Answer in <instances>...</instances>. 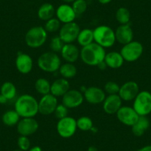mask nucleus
Instances as JSON below:
<instances>
[{"label":"nucleus","instance_id":"27","mask_svg":"<svg viewBox=\"0 0 151 151\" xmlns=\"http://www.w3.org/2000/svg\"><path fill=\"white\" fill-rule=\"evenodd\" d=\"M4 124L9 127L17 125L20 120V116L15 110H10L5 112L2 117Z\"/></svg>","mask_w":151,"mask_h":151},{"label":"nucleus","instance_id":"41","mask_svg":"<svg viewBox=\"0 0 151 151\" xmlns=\"http://www.w3.org/2000/svg\"><path fill=\"white\" fill-rule=\"evenodd\" d=\"M97 67H98L100 70H104L106 68H107V65H106L105 62H104H104H101V63H100Z\"/></svg>","mask_w":151,"mask_h":151},{"label":"nucleus","instance_id":"46","mask_svg":"<svg viewBox=\"0 0 151 151\" xmlns=\"http://www.w3.org/2000/svg\"><path fill=\"white\" fill-rule=\"evenodd\" d=\"M86 1H88V0H86Z\"/></svg>","mask_w":151,"mask_h":151},{"label":"nucleus","instance_id":"33","mask_svg":"<svg viewBox=\"0 0 151 151\" xmlns=\"http://www.w3.org/2000/svg\"><path fill=\"white\" fill-rule=\"evenodd\" d=\"M44 28L49 33H55L60 30L61 22L57 18H52L46 21Z\"/></svg>","mask_w":151,"mask_h":151},{"label":"nucleus","instance_id":"5","mask_svg":"<svg viewBox=\"0 0 151 151\" xmlns=\"http://www.w3.org/2000/svg\"><path fill=\"white\" fill-rule=\"evenodd\" d=\"M61 59L57 53L52 51L45 52L39 56L37 65L42 71L46 73H54L60 68Z\"/></svg>","mask_w":151,"mask_h":151},{"label":"nucleus","instance_id":"12","mask_svg":"<svg viewBox=\"0 0 151 151\" xmlns=\"http://www.w3.org/2000/svg\"><path fill=\"white\" fill-rule=\"evenodd\" d=\"M84 99V95L81 91L77 90H69L62 96V104L68 109H73L82 105Z\"/></svg>","mask_w":151,"mask_h":151},{"label":"nucleus","instance_id":"23","mask_svg":"<svg viewBox=\"0 0 151 151\" xmlns=\"http://www.w3.org/2000/svg\"><path fill=\"white\" fill-rule=\"evenodd\" d=\"M150 120L147 116H139L136 122L131 127L132 133L136 136H142L150 127Z\"/></svg>","mask_w":151,"mask_h":151},{"label":"nucleus","instance_id":"9","mask_svg":"<svg viewBox=\"0 0 151 151\" xmlns=\"http://www.w3.org/2000/svg\"><path fill=\"white\" fill-rule=\"evenodd\" d=\"M80 27L77 23H65L59 30V37L65 44H70L77 40L78 35L80 32Z\"/></svg>","mask_w":151,"mask_h":151},{"label":"nucleus","instance_id":"28","mask_svg":"<svg viewBox=\"0 0 151 151\" xmlns=\"http://www.w3.org/2000/svg\"><path fill=\"white\" fill-rule=\"evenodd\" d=\"M50 86H51V84L49 82L47 79L45 78L38 79L34 85L36 92L42 96L50 93Z\"/></svg>","mask_w":151,"mask_h":151},{"label":"nucleus","instance_id":"32","mask_svg":"<svg viewBox=\"0 0 151 151\" xmlns=\"http://www.w3.org/2000/svg\"><path fill=\"white\" fill-rule=\"evenodd\" d=\"M72 8L76 17L83 14L88 8V3L86 0H75L73 2Z\"/></svg>","mask_w":151,"mask_h":151},{"label":"nucleus","instance_id":"17","mask_svg":"<svg viewBox=\"0 0 151 151\" xmlns=\"http://www.w3.org/2000/svg\"><path fill=\"white\" fill-rule=\"evenodd\" d=\"M116 41L119 44L124 45L133 41V31L129 24H120L115 31Z\"/></svg>","mask_w":151,"mask_h":151},{"label":"nucleus","instance_id":"30","mask_svg":"<svg viewBox=\"0 0 151 151\" xmlns=\"http://www.w3.org/2000/svg\"><path fill=\"white\" fill-rule=\"evenodd\" d=\"M116 19L120 24H129L130 20V12L127 8L121 7L116 12Z\"/></svg>","mask_w":151,"mask_h":151},{"label":"nucleus","instance_id":"7","mask_svg":"<svg viewBox=\"0 0 151 151\" xmlns=\"http://www.w3.org/2000/svg\"><path fill=\"white\" fill-rule=\"evenodd\" d=\"M144 47L142 43L137 41H132L123 45L120 53L124 61L133 62L137 61L143 53Z\"/></svg>","mask_w":151,"mask_h":151},{"label":"nucleus","instance_id":"8","mask_svg":"<svg viewBox=\"0 0 151 151\" xmlns=\"http://www.w3.org/2000/svg\"><path fill=\"white\" fill-rule=\"evenodd\" d=\"M56 130L61 137L65 139L72 137L77 130L76 120L70 116L59 119L56 125Z\"/></svg>","mask_w":151,"mask_h":151},{"label":"nucleus","instance_id":"4","mask_svg":"<svg viewBox=\"0 0 151 151\" xmlns=\"http://www.w3.org/2000/svg\"><path fill=\"white\" fill-rule=\"evenodd\" d=\"M47 32L42 26H35L27 30L25 34V43L30 48H39L45 43Z\"/></svg>","mask_w":151,"mask_h":151},{"label":"nucleus","instance_id":"35","mask_svg":"<svg viewBox=\"0 0 151 151\" xmlns=\"http://www.w3.org/2000/svg\"><path fill=\"white\" fill-rule=\"evenodd\" d=\"M120 86L115 82H107L104 85V91L108 95H114V94H119V92Z\"/></svg>","mask_w":151,"mask_h":151},{"label":"nucleus","instance_id":"11","mask_svg":"<svg viewBox=\"0 0 151 151\" xmlns=\"http://www.w3.org/2000/svg\"><path fill=\"white\" fill-rule=\"evenodd\" d=\"M58 104L57 97L51 93L42 96L39 101V113L42 115H50L54 113Z\"/></svg>","mask_w":151,"mask_h":151},{"label":"nucleus","instance_id":"6","mask_svg":"<svg viewBox=\"0 0 151 151\" xmlns=\"http://www.w3.org/2000/svg\"><path fill=\"white\" fill-rule=\"evenodd\" d=\"M133 109L139 116H147L151 113V93L149 91H140L133 101Z\"/></svg>","mask_w":151,"mask_h":151},{"label":"nucleus","instance_id":"21","mask_svg":"<svg viewBox=\"0 0 151 151\" xmlns=\"http://www.w3.org/2000/svg\"><path fill=\"white\" fill-rule=\"evenodd\" d=\"M70 90V83L68 79L60 78L56 79L50 86V93L56 97L63 96Z\"/></svg>","mask_w":151,"mask_h":151},{"label":"nucleus","instance_id":"19","mask_svg":"<svg viewBox=\"0 0 151 151\" xmlns=\"http://www.w3.org/2000/svg\"><path fill=\"white\" fill-rule=\"evenodd\" d=\"M56 15L60 22L64 24L74 22L76 17L72 6L68 4H63L59 6L56 11Z\"/></svg>","mask_w":151,"mask_h":151},{"label":"nucleus","instance_id":"34","mask_svg":"<svg viewBox=\"0 0 151 151\" xmlns=\"http://www.w3.org/2000/svg\"><path fill=\"white\" fill-rule=\"evenodd\" d=\"M64 45H65V43L61 40V38L59 37V36H53L51 40H50L49 46H50V48L52 52H54V53H60Z\"/></svg>","mask_w":151,"mask_h":151},{"label":"nucleus","instance_id":"40","mask_svg":"<svg viewBox=\"0 0 151 151\" xmlns=\"http://www.w3.org/2000/svg\"><path fill=\"white\" fill-rule=\"evenodd\" d=\"M27 151H42V148L40 146H35L33 147L32 148H30Z\"/></svg>","mask_w":151,"mask_h":151},{"label":"nucleus","instance_id":"42","mask_svg":"<svg viewBox=\"0 0 151 151\" xmlns=\"http://www.w3.org/2000/svg\"><path fill=\"white\" fill-rule=\"evenodd\" d=\"M98 1L100 2V3L102 4V5H107V4L110 3L112 0H98Z\"/></svg>","mask_w":151,"mask_h":151},{"label":"nucleus","instance_id":"31","mask_svg":"<svg viewBox=\"0 0 151 151\" xmlns=\"http://www.w3.org/2000/svg\"><path fill=\"white\" fill-rule=\"evenodd\" d=\"M77 128L82 131H89L93 127L92 119L88 116H81L76 120Z\"/></svg>","mask_w":151,"mask_h":151},{"label":"nucleus","instance_id":"3","mask_svg":"<svg viewBox=\"0 0 151 151\" xmlns=\"http://www.w3.org/2000/svg\"><path fill=\"white\" fill-rule=\"evenodd\" d=\"M94 42L97 43L104 48L111 47L115 44V31L107 25H100L93 30Z\"/></svg>","mask_w":151,"mask_h":151},{"label":"nucleus","instance_id":"20","mask_svg":"<svg viewBox=\"0 0 151 151\" xmlns=\"http://www.w3.org/2000/svg\"><path fill=\"white\" fill-rule=\"evenodd\" d=\"M60 53L62 59L69 63H74L80 57V50L72 43L64 45Z\"/></svg>","mask_w":151,"mask_h":151},{"label":"nucleus","instance_id":"43","mask_svg":"<svg viewBox=\"0 0 151 151\" xmlns=\"http://www.w3.org/2000/svg\"><path fill=\"white\" fill-rule=\"evenodd\" d=\"M88 151H99L97 147H96L95 146H91L88 147Z\"/></svg>","mask_w":151,"mask_h":151},{"label":"nucleus","instance_id":"18","mask_svg":"<svg viewBox=\"0 0 151 151\" xmlns=\"http://www.w3.org/2000/svg\"><path fill=\"white\" fill-rule=\"evenodd\" d=\"M16 67L17 70L22 74H27L31 72L33 62L31 56L27 53H19L16 59Z\"/></svg>","mask_w":151,"mask_h":151},{"label":"nucleus","instance_id":"16","mask_svg":"<svg viewBox=\"0 0 151 151\" xmlns=\"http://www.w3.org/2000/svg\"><path fill=\"white\" fill-rule=\"evenodd\" d=\"M122 105V99L119 94L108 95L103 101V110L109 115L116 114Z\"/></svg>","mask_w":151,"mask_h":151},{"label":"nucleus","instance_id":"14","mask_svg":"<svg viewBox=\"0 0 151 151\" xmlns=\"http://www.w3.org/2000/svg\"><path fill=\"white\" fill-rule=\"evenodd\" d=\"M139 92V85L136 82L129 81L120 87L119 96L122 101H130L134 100Z\"/></svg>","mask_w":151,"mask_h":151},{"label":"nucleus","instance_id":"44","mask_svg":"<svg viewBox=\"0 0 151 151\" xmlns=\"http://www.w3.org/2000/svg\"><path fill=\"white\" fill-rule=\"evenodd\" d=\"M62 1L65 3H70V2H73L75 0H62Z\"/></svg>","mask_w":151,"mask_h":151},{"label":"nucleus","instance_id":"37","mask_svg":"<svg viewBox=\"0 0 151 151\" xmlns=\"http://www.w3.org/2000/svg\"><path fill=\"white\" fill-rule=\"evenodd\" d=\"M19 149L23 151H27L30 147V142L28 139V136H20L17 141Z\"/></svg>","mask_w":151,"mask_h":151},{"label":"nucleus","instance_id":"29","mask_svg":"<svg viewBox=\"0 0 151 151\" xmlns=\"http://www.w3.org/2000/svg\"><path fill=\"white\" fill-rule=\"evenodd\" d=\"M17 92V88L12 82H6L1 87V94L6 97L8 100L15 98Z\"/></svg>","mask_w":151,"mask_h":151},{"label":"nucleus","instance_id":"10","mask_svg":"<svg viewBox=\"0 0 151 151\" xmlns=\"http://www.w3.org/2000/svg\"><path fill=\"white\" fill-rule=\"evenodd\" d=\"M116 116L119 121L126 126L132 127L139 119V116L133 107L128 106H122L121 108L116 113Z\"/></svg>","mask_w":151,"mask_h":151},{"label":"nucleus","instance_id":"2","mask_svg":"<svg viewBox=\"0 0 151 151\" xmlns=\"http://www.w3.org/2000/svg\"><path fill=\"white\" fill-rule=\"evenodd\" d=\"M14 110L22 118L34 117L39 113V101L33 96L23 94L16 101Z\"/></svg>","mask_w":151,"mask_h":151},{"label":"nucleus","instance_id":"39","mask_svg":"<svg viewBox=\"0 0 151 151\" xmlns=\"http://www.w3.org/2000/svg\"><path fill=\"white\" fill-rule=\"evenodd\" d=\"M138 151H151V145H146V146L142 147L140 149L138 150Z\"/></svg>","mask_w":151,"mask_h":151},{"label":"nucleus","instance_id":"25","mask_svg":"<svg viewBox=\"0 0 151 151\" xmlns=\"http://www.w3.org/2000/svg\"><path fill=\"white\" fill-rule=\"evenodd\" d=\"M76 40L82 47H85V46L94 42L93 30L88 28L81 30Z\"/></svg>","mask_w":151,"mask_h":151},{"label":"nucleus","instance_id":"15","mask_svg":"<svg viewBox=\"0 0 151 151\" xmlns=\"http://www.w3.org/2000/svg\"><path fill=\"white\" fill-rule=\"evenodd\" d=\"M83 95L85 99L91 104H99L103 103L106 98V93L104 90L95 86L87 88Z\"/></svg>","mask_w":151,"mask_h":151},{"label":"nucleus","instance_id":"24","mask_svg":"<svg viewBox=\"0 0 151 151\" xmlns=\"http://www.w3.org/2000/svg\"><path fill=\"white\" fill-rule=\"evenodd\" d=\"M56 14V11L53 5L50 3H44L40 7L37 12L39 19L42 21H47L53 18V16Z\"/></svg>","mask_w":151,"mask_h":151},{"label":"nucleus","instance_id":"26","mask_svg":"<svg viewBox=\"0 0 151 151\" xmlns=\"http://www.w3.org/2000/svg\"><path fill=\"white\" fill-rule=\"evenodd\" d=\"M59 70L62 78L66 79L75 77L77 73L76 67L73 65V63H69V62H66L63 65H61Z\"/></svg>","mask_w":151,"mask_h":151},{"label":"nucleus","instance_id":"38","mask_svg":"<svg viewBox=\"0 0 151 151\" xmlns=\"http://www.w3.org/2000/svg\"><path fill=\"white\" fill-rule=\"evenodd\" d=\"M8 99L6 98L5 96H4L2 94H0V104H6L8 102Z\"/></svg>","mask_w":151,"mask_h":151},{"label":"nucleus","instance_id":"36","mask_svg":"<svg viewBox=\"0 0 151 151\" xmlns=\"http://www.w3.org/2000/svg\"><path fill=\"white\" fill-rule=\"evenodd\" d=\"M53 113L57 119H62L68 116V108L65 107L63 104H58Z\"/></svg>","mask_w":151,"mask_h":151},{"label":"nucleus","instance_id":"22","mask_svg":"<svg viewBox=\"0 0 151 151\" xmlns=\"http://www.w3.org/2000/svg\"><path fill=\"white\" fill-rule=\"evenodd\" d=\"M104 61L107 67L112 69L120 68L124 62L121 53L117 51H111L106 53Z\"/></svg>","mask_w":151,"mask_h":151},{"label":"nucleus","instance_id":"1","mask_svg":"<svg viewBox=\"0 0 151 151\" xmlns=\"http://www.w3.org/2000/svg\"><path fill=\"white\" fill-rule=\"evenodd\" d=\"M105 48L96 42L82 47L80 50V58L82 62L89 66H98L104 62L105 58Z\"/></svg>","mask_w":151,"mask_h":151},{"label":"nucleus","instance_id":"13","mask_svg":"<svg viewBox=\"0 0 151 151\" xmlns=\"http://www.w3.org/2000/svg\"><path fill=\"white\" fill-rule=\"evenodd\" d=\"M38 129L39 123L33 117L22 118L17 124V132L20 136H31L37 131Z\"/></svg>","mask_w":151,"mask_h":151},{"label":"nucleus","instance_id":"45","mask_svg":"<svg viewBox=\"0 0 151 151\" xmlns=\"http://www.w3.org/2000/svg\"><path fill=\"white\" fill-rule=\"evenodd\" d=\"M14 151H23V150H20V149H17V150H14Z\"/></svg>","mask_w":151,"mask_h":151}]
</instances>
